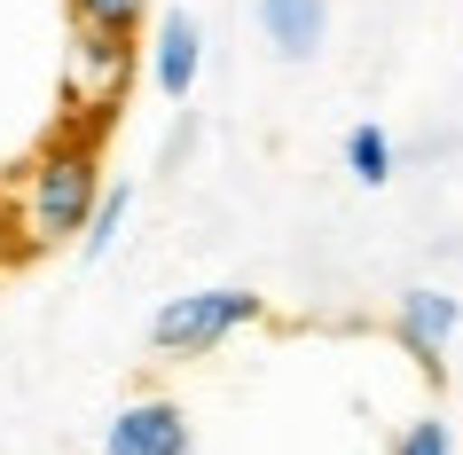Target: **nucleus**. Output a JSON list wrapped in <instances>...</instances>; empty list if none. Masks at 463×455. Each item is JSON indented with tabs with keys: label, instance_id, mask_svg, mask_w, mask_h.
Masks as SVG:
<instances>
[{
	"label": "nucleus",
	"instance_id": "nucleus-4",
	"mask_svg": "<svg viewBox=\"0 0 463 455\" xmlns=\"http://www.w3.org/2000/svg\"><path fill=\"white\" fill-rule=\"evenodd\" d=\"M456 330H463V299H456V290L416 283V290H401V299H392V337H401V354L424 361V369H439V361H448Z\"/></svg>",
	"mask_w": 463,
	"mask_h": 455
},
{
	"label": "nucleus",
	"instance_id": "nucleus-5",
	"mask_svg": "<svg viewBox=\"0 0 463 455\" xmlns=\"http://www.w3.org/2000/svg\"><path fill=\"white\" fill-rule=\"evenodd\" d=\"M126 63H134V40L71 24V102H79V110H118Z\"/></svg>",
	"mask_w": 463,
	"mask_h": 455
},
{
	"label": "nucleus",
	"instance_id": "nucleus-6",
	"mask_svg": "<svg viewBox=\"0 0 463 455\" xmlns=\"http://www.w3.org/2000/svg\"><path fill=\"white\" fill-rule=\"evenodd\" d=\"M260 40L283 63H315L330 40V0H260Z\"/></svg>",
	"mask_w": 463,
	"mask_h": 455
},
{
	"label": "nucleus",
	"instance_id": "nucleus-10",
	"mask_svg": "<svg viewBox=\"0 0 463 455\" xmlns=\"http://www.w3.org/2000/svg\"><path fill=\"white\" fill-rule=\"evenodd\" d=\"M126 213H134V189H102V204H95V220H87V236H79V260H110V243H118V228H126Z\"/></svg>",
	"mask_w": 463,
	"mask_h": 455
},
{
	"label": "nucleus",
	"instance_id": "nucleus-12",
	"mask_svg": "<svg viewBox=\"0 0 463 455\" xmlns=\"http://www.w3.org/2000/svg\"><path fill=\"white\" fill-rule=\"evenodd\" d=\"M16 251H24V236H16V204H8V196H0V267L16 260Z\"/></svg>",
	"mask_w": 463,
	"mask_h": 455
},
{
	"label": "nucleus",
	"instance_id": "nucleus-9",
	"mask_svg": "<svg viewBox=\"0 0 463 455\" xmlns=\"http://www.w3.org/2000/svg\"><path fill=\"white\" fill-rule=\"evenodd\" d=\"M63 8H71V24L118 32V40H134V32L149 24V0H63Z\"/></svg>",
	"mask_w": 463,
	"mask_h": 455
},
{
	"label": "nucleus",
	"instance_id": "nucleus-3",
	"mask_svg": "<svg viewBox=\"0 0 463 455\" xmlns=\"http://www.w3.org/2000/svg\"><path fill=\"white\" fill-rule=\"evenodd\" d=\"M102 455H196V424H189L181 401L142 393V401H126L118 416L102 424Z\"/></svg>",
	"mask_w": 463,
	"mask_h": 455
},
{
	"label": "nucleus",
	"instance_id": "nucleus-7",
	"mask_svg": "<svg viewBox=\"0 0 463 455\" xmlns=\"http://www.w3.org/2000/svg\"><path fill=\"white\" fill-rule=\"evenodd\" d=\"M196 71H204V32H196V16H165L157 40H149V79H157V95L189 102L196 95Z\"/></svg>",
	"mask_w": 463,
	"mask_h": 455
},
{
	"label": "nucleus",
	"instance_id": "nucleus-2",
	"mask_svg": "<svg viewBox=\"0 0 463 455\" xmlns=\"http://www.w3.org/2000/svg\"><path fill=\"white\" fill-rule=\"evenodd\" d=\"M251 322H260V290H244V283L181 290V299H165V307L149 314V354L157 361H204L236 330H251Z\"/></svg>",
	"mask_w": 463,
	"mask_h": 455
},
{
	"label": "nucleus",
	"instance_id": "nucleus-8",
	"mask_svg": "<svg viewBox=\"0 0 463 455\" xmlns=\"http://www.w3.org/2000/svg\"><path fill=\"white\" fill-rule=\"evenodd\" d=\"M392 166H401V149H392L385 126H354V134H345V173H354L362 189H385Z\"/></svg>",
	"mask_w": 463,
	"mask_h": 455
},
{
	"label": "nucleus",
	"instance_id": "nucleus-11",
	"mask_svg": "<svg viewBox=\"0 0 463 455\" xmlns=\"http://www.w3.org/2000/svg\"><path fill=\"white\" fill-rule=\"evenodd\" d=\"M392 455H456V431H448V416H416V424L392 440Z\"/></svg>",
	"mask_w": 463,
	"mask_h": 455
},
{
	"label": "nucleus",
	"instance_id": "nucleus-1",
	"mask_svg": "<svg viewBox=\"0 0 463 455\" xmlns=\"http://www.w3.org/2000/svg\"><path fill=\"white\" fill-rule=\"evenodd\" d=\"M102 189H110V181H102L95 134H63V142H48L24 173H16V196H8V204H16V236H24V251H55V243L87 236Z\"/></svg>",
	"mask_w": 463,
	"mask_h": 455
}]
</instances>
